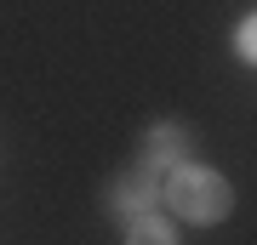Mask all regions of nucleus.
<instances>
[{
	"label": "nucleus",
	"instance_id": "39448f33",
	"mask_svg": "<svg viewBox=\"0 0 257 245\" xmlns=\"http://www.w3.org/2000/svg\"><path fill=\"white\" fill-rule=\"evenodd\" d=\"M234 52L246 57V63H257V12H251V18H240V29H234Z\"/></svg>",
	"mask_w": 257,
	"mask_h": 245
},
{
	"label": "nucleus",
	"instance_id": "20e7f679",
	"mask_svg": "<svg viewBox=\"0 0 257 245\" xmlns=\"http://www.w3.org/2000/svg\"><path fill=\"white\" fill-rule=\"evenodd\" d=\"M126 245H177V228L166 217H155V211H143V217L126 222Z\"/></svg>",
	"mask_w": 257,
	"mask_h": 245
},
{
	"label": "nucleus",
	"instance_id": "7ed1b4c3",
	"mask_svg": "<svg viewBox=\"0 0 257 245\" xmlns=\"http://www.w3.org/2000/svg\"><path fill=\"white\" fill-rule=\"evenodd\" d=\"M183 154H189V131L183 126H155L143 137V160L138 165H149V171H172V165H183Z\"/></svg>",
	"mask_w": 257,
	"mask_h": 245
},
{
	"label": "nucleus",
	"instance_id": "f03ea898",
	"mask_svg": "<svg viewBox=\"0 0 257 245\" xmlns=\"http://www.w3.org/2000/svg\"><path fill=\"white\" fill-rule=\"evenodd\" d=\"M160 200V171H149V165H138V171H126V177H114V188H109V211L114 217H143V211H155Z\"/></svg>",
	"mask_w": 257,
	"mask_h": 245
},
{
	"label": "nucleus",
	"instance_id": "f257e3e1",
	"mask_svg": "<svg viewBox=\"0 0 257 245\" xmlns=\"http://www.w3.org/2000/svg\"><path fill=\"white\" fill-rule=\"evenodd\" d=\"M160 200L177 211L183 222H223L229 217V205H234V188H229V177L223 171H211V165H172L160 182Z\"/></svg>",
	"mask_w": 257,
	"mask_h": 245
}]
</instances>
